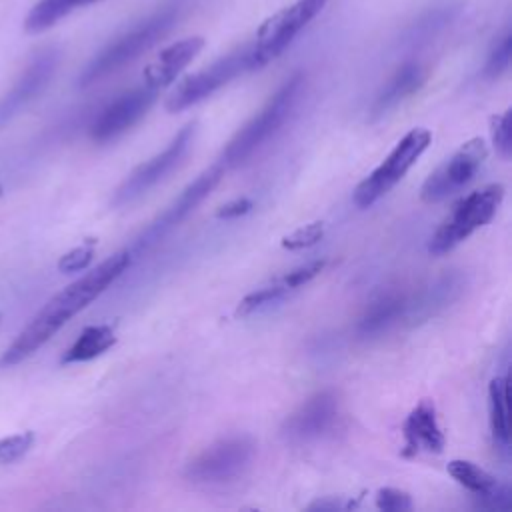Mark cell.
<instances>
[{
	"instance_id": "obj_8",
	"label": "cell",
	"mask_w": 512,
	"mask_h": 512,
	"mask_svg": "<svg viewBox=\"0 0 512 512\" xmlns=\"http://www.w3.org/2000/svg\"><path fill=\"white\" fill-rule=\"evenodd\" d=\"M194 132H196V122L182 126L158 154L138 164L116 188L112 204L114 206L132 204L134 200L144 196L150 188H154L158 182H162L188 154L194 140Z\"/></svg>"
},
{
	"instance_id": "obj_22",
	"label": "cell",
	"mask_w": 512,
	"mask_h": 512,
	"mask_svg": "<svg viewBox=\"0 0 512 512\" xmlns=\"http://www.w3.org/2000/svg\"><path fill=\"white\" fill-rule=\"evenodd\" d=\"M100 0H38L24 20V30L28 34H40L60 22L64 16L76 8L96 4Z\"/></svg>"
},
{
	"instance_id": "obj_10",
	"label": "cell",
	"mask_w": 512,
	"mask_h": 512,
	"mask_svg": "<svg viewBox=\"0 0 512 512\" xmlns=\"http://www.w3.org/2000/svg\"><path fill=\"white\" fill-rule=\"evenodd\" d=\"M488 156L486 142L482 138H470L464 142L446 162H442L422 184L420 196L424 202H440L454 192L462 190L480 170Z\"/></svg>"
},
{
	"instance_id": "obj_17",
	"label": "cell",
	"mask_w": 512,
	"mask_h": 512,
	"mask_svg": "<svg viewBox=\"0 0 512 512\" xmlns=\"http://www.w3.org/2000/svg\"><path fill=\"white\" fill-rule=\"evenodd\" d=\"M204 48L202 36H188L170 46H166L146 68H144V84L148 88L160 90L170 86L178 74L196 58V54Z\"/></svg>"
},
{
	"instance_id": "obj_3",
	"label": "cell",
	"mask_w": 512,
	"mask_h": 512,
	"mask_svg": "<svg viewBox=\"0 0 512 512\" xmlns=\"http://www.w3.org/2000/svg\"><path fill=\"white\" fill-rule=\"evenodd\" d=\"M176 20H178V8L174 6L148 16L138 26H134L132 30L118 36L114 42H110L106 48H102L82 70L78 84L86 88L114 74L116 70L124 68L132 60H136L140 54L150 50L158 40H162L172 30Z\"/></svg>"
},
{
	"instance_id": "obj_31",
	"label": "cell",
	"mask_w": 512,
	"mask_h": 512,
	"mask_svg": "<svg viewBox=\"0 0 512 512\" xmlns=\"http://www.w3.org/2000/svg\"><path fill=\"white\" fill-rule=\"evenodd\" d=\"M376 506L386 512H404L412 510V496L400 488H380L376 492Z\"/></svg>"
},
{
	"instance_id": "obj_19",
	"label": "cell",
	"mask_w": 512,
	"mask_h": 512,
	"mask_svg": "<svg viewBox=\"0 0 512 512\" xmlns=\"http://www.w3.org/2000/svg\"><path fill=\"white\" fill-rule=\"evenodd\" d=\"M428 70L420 62H406L402 64L382 86V90L376 94L370 114L372 118H380L388 114L390 110L398 108L404 100L414 96L426 82Z\"/></svg>"
},
{
	"instance_id": "obj_32",
	"label": "cell",
	"mask_w": 512,
	"mask_h": 512,
	"mask_svg": "<svg viewBox=\"0 0 512 512\" xmlns=\"http://www.w3.org/2000/svg\"><path fill=\"white\" fill-rule=\"evenodd\" d=\"M252 200L242 196V198H234L226 204H222L218 210H216V218L220 220H232V218H240L244 214H248L252 210Z\"/></svg>"
},
{
	"instance_id": "obj_2",
	"label": "cell",
	"mask_w": 512,
	"mask_h": 512,
	"mask_svg": "<svg viewBox=\"0 0 512 512\" xmlns=\"http://www.w3.org/2000/svg\"><path fill=\"white\" fill-rule=\"evenodd\" d=\"M306 86L302 72L292 74L284 84L266 100V104L254 114L226 144L220 156L224 168H234L246 162L256 150H260L290 118Z\"/></svg>"
},
{
	"instance_id": "obj_13",
	"label": "cell",
	"mask_w": 512,
	"mask_h": 512,
	"mask_svg": "<svg viewBox=\"0 0 512 512\" xmlns=\"http://www.w3.org/2000/svg\"><path fill=\"white\" fill-rule=\"evenodd\" d=\"M158 96V90L148 88L146 84L134 90L124 92L114 102H110L90 126V138L98 144L116 140L128 132L140 118L150 110Z\"/></svg>"
},
{
	"instance_id": "obj_9",
	"label": "cell",
	"mask_w": 512,
	"mask_h": 512,
	"mask_svg": "<svg viewBox=\"0 0 512 512\" xmlns=\"http://www.w3.org/2000/svg\"><path fill=\"white\" fill-rule=\"evenodd\" d=\"M248 50L250 46H242L220 60L212 62L208 68L186 76L166 98L164 106L168 112L186 110L200 100L212 96L216 90L224 88L242 72H248Z\"/></svg>"
},
{
	"instance_id": "obj_7",
	"label": "cell",
	"mask_w": 512,
	"mask_h": 512,
	"mask_svg": "<svg viewBox=\"0 0 512 512\" xmlns=\"http://www.w3.org/2000/svg\"><path fill=\"white\" fill-rule=\"evenodd\" d=\"M432 134L426 128H412L406 132L392 152L378 164L354 190V204L358 208H368L376 200H380L386 192H390L406 172L418 162V158L430 146Z\"/></svg>"
},
{
	"instance_id": "obj_21",
	"label": "cell",
	"mask_w": 512,
	"mask_h": 512,
	"mask_svg": "<svg viewBox=\"0 0 512 512\" xmlns=\"http://www.w3.org/2000/svg\"><path fill=\"white\" fill-rule=\"evenodd\" d=\"M488 416L490 432L498 450L508 452L510 446V418H508V378L496 376L488 386Z\"/></svg>"
},
{
	"instance_id": "obj_18",
	"label": "cell",
	"mask_w": 512,
	"mask_h": 512,
	"mask_svg": "<svg viewBox=\"0 0 512 512\" xmlns=\"http://www.w3.org/2000/svg\"><path fill=\"white\" fill-rule=\"evenodd\" d=\"M464 288V280L460 274L446 272L438 278H434L430 284L408 296V312L406 320L412 324L422 322L444 310L450 302H454Z\"/></svg>"
},
{
	"instance_id": "obj_28",
	"label": "cell",
	"mask_w": 512,
	"mask_h": 512,
	"mask_svg": "<svg viewBox=\"0 0 512 512\" xmlns=\"http://www.w3.org/2000/svg\"><path fill=\"white\" fill-rule=\"evenodd\" d=\"M32 444H34V434L30 430L2 436L0 438V466L20 460L32 448Z\"/></svg>"
},
{
	"instance_id": "obj_15",
	"label": "cell",
	"mask_w": 512,
	"mask_h": 512,
	"mask_svg": "<svg viewBox=\"0 0 512 512\" xmlns=\"http://www.w3.org/2000/svg\"><path fill=\"white\" fill-rule=\"evenodd\" d=\"M402 456L416 458L420 454H440L444 450V432L438 422L436 406L430 398L420 400L402 424Z\"/></svg>"
},
{
	"instance_id": "obj_16",
	"label": "cell",
	"mask_w": 512,
	"mask_h": 512,
	"mask_svg": "<svg viewBox=\"0 0 512 512\" xmlns=\"http://www.w3.org/2000/svg\"><path fill=\"white\" fill-rule=\"evenodd\" d=\"M408 294L398 288L378 292L362 310L356 322V334L360 338H376L388 332L392 326L406 320Z\"/></svg>"
},
{
	"instance_id": "obj_30",
	"label": "cell",
	"mask_w": 512,
	"mask_h": 512,
	"mask_svg": "<svg viewBox=\"0 0 512 512\" xmlns=\"http://www.w3.org/2000/svg\"><path fill=\"white\" fill-rule=\"evenodd\" d=\"M324 266H326V260H312L308 264L288 270L284 276H280V282L292 292V290L308 284L312 278H316L324 270Z\"/></svg>"
},
{
	"instance_id": "obj_26",
	"label": "cell",
	"mask_w": 512,
	"mask_h": 512,
	"mask_svg": "<svg viewBox=\"0 0 512 512\" xmlns=\"http://www.w3.org/2000/svg\"><path fill=\"white\" fill-rule=\"evenodd\" d=\"M324 232H326L324 222L316 220V222H310V224H304V226L292 230L290 234H286L282 238L280 244L286 250H304V248L318 244L324 238Z\"/></svg>"
},
{
	"instance_id": "obj_29",
	"label": "cell",
	"mask_w": 512,
	"mask_h": 512,
	"mask_svg": "<svg viewBox=\"0 0 512 512\" xmlns=\"http://www.w3.org/2000/svg\"><path fill=\"white\" fill-rule=\"evenodd\" d=\"M94 244H96L94 240H86L84 244H80V246L68 250L66 254H62L60 260H58V270L64 272V274L86 270L88 264L94 258Z\"/></svg>"
},
{
	"instance_id": "obj_23",
	"label": "cell",
	"mask_w": 512,
	"mask_h": 512,
	"mask_svg": "<svg viewBox=\"0 0 512 512\" xmlns=\"http://www.w3.org/2000/svg\"><path fill=\"white\" fill-rule=\"evenodd\" d=\"M448 474L476 498L490 494L500 484L490 472H486L484 468L476 466L470 460H450Z\"/></svg>"
},
{
	"instance_id": "obj_27",
	"label": "cell",
	"mask_w": 512,
	"mask_h": 512,
	"mask_svg": "<svg viewBox=\"0 0 512 512\" xmlns=\"http://www.w3.org/2000/svg\"><path fill=\"white\" fill-rule=\"evenodd\" d=\"M490 132L496 152L502 158H510L512 154V110H504L498 116H492L490 120Z\"/></svg>"
},
{
	"instance_id": "obj_25",
	"label": "cell",
	"mask_w": 512,
	"mask_h": 512,
	"mask_svg": "<svg viewBox=\"0 0 512 512\" xmlns=\"http://www.w3.org/2000/svg\"><path fill=\"white\" fill-rule=\"evenodd\" d=\"M510 56H512V36H510V32H506L496 42L492 52L488 54L484 70H482V76L488 78V80L500 78L508 70V66H510Z\"/></svg>"
},
{
	"instance_id": "obj_5",
	"label": "cell",
	"mask_w": 512,
	"mask_h": 512,
	"mask_svg": "<svg viewBox=\"0 0 512 512\" xmlns=\"http://www.w3.org/2000/svg\"><path fill=\"white\" fill-rule=\"evenodd\" d=\"M328 0H296L266 18L248 50V70H258L278 58L292 40L324 10Z\"/></svg>"
},
{
	"instance_id": "obj_4",
	"label": "cell",
	"mask_w": 512,
	"mask_h": 512,
	"mask_svg": "<svg viewBox=\"0 0 512 512\" xmlns=\"http://www.w3.org/2000/svg\"><path fill=\"white\" fill-rule=\"evenodd\" d=\"M502 200L504 186L498 182L486 184L464 196L460 202L454 204V208L430 236L428 252L434 256H442L462 244L468 236H472L478 228L494 218Z\"/></svg>"
},
{
	"instance_id": "obj_1",
	"label": "cell",
	"mask_w": 512,
	"mask_h": 512,
	"mask_svg": "<svg viewBox=\"0 0 512 512\" xmlns=\"http://www.w3.org/2000/svg\"><path fill=\"white\" fill-rule=\"evenodd\" d=\"M132 262L130 250H120L96 268L82 274L78 280L54 294L30 320V324L16 336V340L4 350L0 366H14L28 356H32L40 346H44L72 316L84 310L92 300H96L116 278L126 272Z\"/></svg>"
},
{
	"instance_id": "obj_11",
	"label": "cell",
	"mask_w": 512,
	"mask_h": 512,
	"mask_svg": "<svg viewBox=\"0 0 512 512\" xmlns=\"http://www.w3.org/2000/svg\"><path fill=\"white\" fill-rule=\"evenodd\" d=\"M340 422V398L326 388L308 396L282 422V436L290 442H314L336 430Z\"/></svg>"
},
{
	"instance_id": "obj_20",
	"label": "cell",
	"mask_w": 512,
	"mask_h": 512,
	"mask_svg": "<svg viewBox=\"0 0 512 512\" xmlns=\"http://www.w3.org/2000/svg\"><path fill=\"white\" fill-rule=\"evenodd\" d=\"M114 344H116V334L112 326L108 324L86 326L78 334V338L72 342V346L64 352L62 364H78V362L94 360Z\"/></svg>"
},
{
	"instance_id": "obj_12",
	"label": "cell",
	"mask_w": 512,
	"mask_h": 512,
	"mask_svg": "<svg viewBox=\"0 0 512 512\" xmlns=\"http://www.w3.org/2000/svg\"><path fill=\"white\" fill-rule=\"evenodd\" d=\"M224 166L220 162L212 164L210 168H206L202 174H198L194 178V182H190L160 214L158 218L140 234V238L134 244L136 252H142L146 248H150L152 244H156L160 238H164L172 228H176L214 188L216 184L222 180L224 176Z\"/></svg>"
},
{
	"instance_id": "obj_33",
	"label": "cell",
	"mask_w": 512,
	"mask_h": 512,
	"mask_svg": "<svg viewBox=\"0 0 512 512\" xmlns=\"http://www.w3.org/2000/svg\"><path fill=\"white\" fill-rule=\"evenodd\" d=\"M338 508H344V504L336 498H322L308 504V510H338Z\"/></svg>"
},
{
	"instance_id": "obj_6",
	"label": "cell",
	"mask_w": 512,
	"mask_h": 512,
	"mask_svg": "<svg viewBox=\"0 0 512 512\" xmlns=\"http://www.w3.org/2000/svg\"><path fill=\"white\" fill-rule=\"evenodd\" d=\"M254 452L256 444L246 434L220 438L184 466V476L194 484H228L246 472Z\"/></svg>"
},
{
	"instance_id": "obj_14",
	"label": "cell",
	"mask_w": 512,
	"mask_h": 512,
	"mask_svg": "<svg viewBox=\"0 0 512 512\" xmlns=\"http://www.w3.org/2000/svg\"><path fill=\"white\" fill-rule=\"evenodd\" d=\"M58 64V56L52 50L38 54L12 88L0 98V130L12 122L24 108H28L48 86Z\"/></svg>"
},
{
	"instance_id": "obj_24",
	"label": "cell",
	"mask_w": 512,
	"mask_h": 512,
	"mask_svg": "<svg viewBox=\"0 0 512 512\" xmlns=\"http://www.w3.org/2000/svg\"><path fill=\"white\" fill-rule=\"evenodd\" d=\"M286 294H290V290L280 282V278H276L274 282L266 284V286H260L256 290H252L250 294H246L238 306H236V314L238 316H248V314H254L262 308H268L270 304L282 300Z\"/></svg>"
},
{
	"instance_id": "obj_34",
	"label": "cell",
	"mask_w": 512,
	"mask_h": 512,
	"mask_svg": "<svg viewBox=\"0 0 512 512\" xmlns=\"http://www.w3.org/2000/svg\"><path fill=\"white\" fill-rule=\"evenodd\" d=\"M2 194H4V186L0 184V196H2Z\"/></svg>"
}]
</instances>
